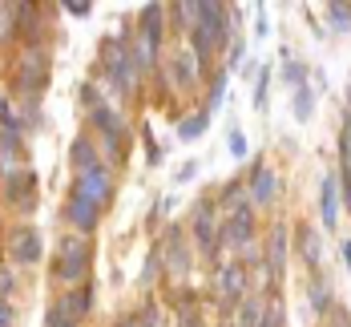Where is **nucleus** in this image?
Instances as JSON below:
<instances>
[{
	"label": "nucleus",
	"mask_w": 351,
	"mask_h": 327,
	"mask_svg": "<svg viewBox=\"0 0 351 327\" xmlns=\"http://www.w3.org/2000/svg\"><path fill=\"white\" fill-rule=\"evenodd\" d=\"M12 254H16L21 263H36V258H40V234H36V230H16V234H12Z\"/></svg>",
	"instance_id": "14"
},
{
	"label": "nucleus",
	"mask_w": 351,
	"mask_h": 327,
	"mask_svg": "<svg viewBox=\"0 0 351 327\" xmlns=\"http://www.w3.org/2000/svg\"><path fill=\"white\" fill-rule=\"evenodd\" d=\"M170 77L178 85H194L198 81V57H190V49H178L170 57Z\"/></svg>",
	"instance_id": "11"
},
{
	"label": "nucleus",
	"mask_w": 351,
	"mask_h": 327,
	"mask_svg": "<svg viewBox=\"0 0 351 327\" xmlns=\"http://www.w3.org/2000/svg\"><path fill=\"white\" fill-rule=\"evenodd\" d=\"M267 85H271V73H258V85H254V109H267Z\"/></svg>",
	"instance_id": "26"
},
{
	"label": "nucleus",
	"mask_w": 351,
	"mask_h": 327,
	"mask_svg": "<svg viewBox=\"0 0 351 327\" xmlns=\"http://www.w3.org/2000/svg\"><path fill=\"white\" fill-rule=\"evenodd\" d=\"M218 291H222V299H226V303L243 299V291H246V271L239 267V263H230V267H222V271H218Z\"/></svg>",
	"instance_id": "9"
},
{
	"label": "nucleus",
	"mask_w": 351,
	"mask_h": 327,
	"mask_svg": "<svg viewBox=\"0 0 351 327\" xmlns=\"http://www.w3.org/2000/svg\"><path fill=\"white\" fill-rule=\"evenodd\" d=\"M319 210H323V226L335 230V222H339V198H335V178L331 174L323 178V206Z\"/></svg>",
	"instance_id": "16"
},
{
	"label": "nucleus",
	"mask_w": 351,
	"mask_h": 327,
	"mask_svg": "<svg viewBox=\"0 0 351 327\" xmlns=\"http://www.w3.org/2000/svg\"><path fill=\"white\" fill-rule=\"evenodd\" d=\"M206 121H210L206 113H198V117H186V121L178 125V138H182V142H190V138H198V134L206 130Z\"/></svg>",
	"instance_id": "22"
},
{
	"label": "nucleus",
	"mask_w": 351,
	"mask_h": 327,
	"mask_svg": "<svg viewBox=\"0 0 351 327\" xmlns=\"http://www.w3.org/2000/svg\"><path fill=\"white\" fill-rule=\"evenodd\" d=\"M194 170H198V166H194V162H186V166L178 170V182H190V178H194Z\"/></svg>",
	"instance_id": "34"
},
{
	"label": "nucleus",
	"mask_w": 351,
	"mask_h": 327,
	"mask_svg": "<svg viewBox=\"0 0 351 327\" xmlns=\"http://www.w3.org/2000/svg\"><path fill=\"white\" fill-rule=\"evenodd\" d=\"M311 101H315V97H311V89H307V85H303V89H295V117H299V121H307V117H311Z\"/></svg>",
	"instance_id": "23"
},
{
	"label": "nucleus",
	"mask_w": 351,
	"mask_h": 327,
	"mask_svg": "<svg viewBox=\"0 0 351 327\" xmlns=\"http://www.w3.org/2000/svg\"><path fill=\"white\" fill-rule=\"evenodd\" d=\"M0 327H12V307L0 299Z\"/></svg>",
	"instance_id": "33"
},
{
	"label": "nucleus",
	"mask_w": 351,
	"mask_h": 327,
	"mask_svg": "<svg viewBox=\"0 0 351 327\" xmlns=\"http://www.w3.org/2000/svg\"><path fill=\"white\" fill-rule=\"evenodd\" d=\"M250 234H254V215H250V202H246V206H239V210L226 215V222H222V243L246 251V247H250Z\"/></svg>",
	"instance_id": "4"
},
{
	"label": "nucleus",
	"mask_w": 351,
	"mask_h": 327,
	"mask_svg": "<svg viewBox=\"0 0 351 327\" xmlns=\"http://www.w3.org/2000/svg\"><path fill=\"white\" fill-rule=\"evenodd\" d=\"M343 258H348V267H351V239L343 243Z\"/></svg>",
	"instance_id": "35"
},
{
	"label": "nucleus",
	"mask_w": 351,
	"mask_h": 327,
	"mask_svg": "<svg viewBox=\"0 0 351 327\" xmlns=\"http://www.w3.org/2000/svg\"><path fill=\"white\" fill-rule=\"evenodd\" d=\"M194 234H198V247H202V254H214L218 239H222V226H214V206H210V202H198V215H194Z\"/></svg>",
	"instance_id": "6"
},
{
	"label": "nucleus",
	"mask_w": 351,
	"mask_h": 327,
	"mask_svg": "<svg viewBox=\"0 0 351 327\" xmlns=\"http://www.w3.org/2000/svg\"><path fill=\"white\" fill-rule=\"evenodd\" d=\"M65 218H69L77 230H93V226H97V218H101V206H97V202H89V198H81V194H73L69 206H65Z\"/></svg>",
	"instance_id": "7"
},
{
	"label": "nucleus",
	"mask_w": 351,
	"mask_h": 327,
	"mask_svg": "<svg viewBox=\"0 0 351 327\" xmlns=\"http://www.w3.org/2000/svg\"><path fill=\"white\" fill-rule=\"evenodd\" d=\"M149 65H154V40L141 36L138 40V69H149Z\"/></svg>",
	"instance_id": "27"
},
{
	"label": "nucleus",
	"mask_w": 351,
	"mask_h": 327,
	"mask_svg": "<svg viewBox=\"0 0 351 327\" xmlns=\"http://www.w3.org/2000/svg\"><path fill=\"white\" fill-rule=\"evenodd\" d=\"M263 319H267V303L254 295V299H243V303H239V319H234V327H263Z\"/></svg>",
	"instance_id": "15"
},
{
	"label": "nucleus",
	"mask_w": 351,
	"mask_h": 327,
	"mask_svg": "<svg viewBox=\"0 0 351 327\" xmlns=\"http://www.w3.org/2000/svg\"><path fill=\"white\" fill-rule=\"evenodd\" d=\"M282 258H287V230H282V226H275V234H271V254H267L271 275H279V271H282Z\"/></svg>",
	"instance_id": "18"
},
{
	"label": "nucleus",
	"mask_w": 351,
	"mask_h": 327,
	"mask_svg": "<svg viewBox=\"0 0 351 327\" xmlns=\"http://www.w3.org/2000/svg\"><path fill=\"white\" fill-rule=\"evenodd\" d=\"M230 154H234V158H246V138L243 134H230Z\"/></svg>",
	"instance_id": "31"
},
{
	"label": "nucleus",
	"mask_w": 351,
	"mask_h": 327,
	"mask_svg": "<svg viewBox=\"0 0 351 327\" xmlns=\"http://www.w3.org/2000/svg\"><path fill=\"white\" fill-rule=\"evenodd\" d=\"M162 263H166V267H170L174 275H186V271H190V251H186V243H182V230H170Z\"/></svg>",
	"instance_id": "10"
},
{
	"label": "nucleus",
	"mask_w": 351,
	"mask_h": 327,
	"mask_svg": "<svg viewBox=\"0 0 351 327\" xmlns=\"http://www.w3.org/2000/svg\"><path fill=\"white\" fill-rule=\"evenodd\" d=\"M73 166H77V170L101 166V162H97V149H93V145L85 142V138H81V142H73Z\"/></svg>",
	"instance_id": "19"
},
{
	"label": "nucleus",
	"mask_w": 351,
	"mask_h": 327,
	"mask_svg": "<svg viewBox=\"0 0 351 327\" xmlns=\"http://www.w3.org/2000/svg\"><path fill=\"white\" fill-rule=\"evenodd\" d=\"M275 190H279V174H275V170H258V174L250 178V198H254V206H267V202L275 198Z\"/></svg>",
	"instance_id": "12"
},
{
	"label": "nucleus",
	"mask_w": 351,
	"mask_h": 327,
	"mask_svg": "<svg viewBox=\"0 0 351 327\" xmlns=\"http://www.w3.org/2000/svg\"><path fill=\"white\" fill-rule=\"evenodd\" d=\"M93 125L101 130V138H106L109 154H117V149H121V142H125V121L117 117V109H109V106H93Z\"/></svg>",
	"instance_id": "5"
},
{
	"label": "nucleus",
	"mask_w": 351,
	"mask_h": 327,
	"mask_svg": "<svg viewBox=\"0 0 351 327\" xmlns=\"http://www.w3.org/2000/svg\"><path fill=\"white\" fill-rule=\"evenodd\" d=\"M222 97H226V73H218V77H214V85H210V109L218 106Z\"/></svg>",
	"instance_id": "28"
},
{
	"label": "nucleus",
	"mask_w": 351,
	"mask_h": 327,
	"mask_svg": "<svg viewBox=\"0 0 351 327\" xmlns=\"http://www.w3.org/2000/svg\"><path fill=\"white\" fill-rule=\"evenodd\" d=\"M303 77H307V69H303L299 61H287V65H282V81H287L291 89H303Z\"/></svg>",
	"instance_id": "24"
},
{
	"label": "nucleus",
	"mask_w": 351,
	"mask_h": 327,
	"mask_svg": "<svg viewBox=\"0 0 351 327\" xmlns=\"http://www.w3.org/2000/svg\"><path fill=\"white\" fill-rule=\"evenodd\" d=\"M101 61H106V77H109V85H113V89L130 93V89L138 85V61H134L130 45H117V40H109L106 53H101Z\"/></svg>",
	"instance_id": "2"
},
{
	"label": "nucleus",
	"mask_w": 351,
	"mask_h": 327,
	"mask_svg": "<svg viewBox=\"0 0 351 327\" xmlns=\"http://www.w3.org/2000/svg\"><path fill=\"white\" fill-rule=\"evenodd\" d=\"M89 307H93V287H89V283H85V287L77 291V295H69V299H61V307H57V311H61V315H65V319H81V315H89Z\"/></svg>",
	"instance_id": "13"
},
{
	"label": "nucleus",
	"mask_w": 351,
	"mask_h": 327,
	"mask_svg": "<svg viewBox=\"0 0 351 327\" xmlns=\"http://www.w3.org/2000/svg\"><path fill=\"white\" fill-rule=\"evenodd\" d=\"M12 16H16V12H12L8 4H0V40H8V33H12Z\"/></svg>",
	"instance_id": "29"
},
{
	"label": "nucleus",
	"mask_w": 351,
	"mask_h": 327,
	"mask_svg": "<svg viewBox=\"0 0 351 327\" xmlns=\"http://www.w3.org/2000/svg\"><path fill=\"white\" fill-rule=\"evenodd\" d=\"M327 12H331V25L335 29H351V4H331Z\"/></svg>",
	"instance_id": "25"
},
{
	"label": "nucleus",
	"mask_w": 351,
	"mask_h": 327,
	"mask_svg": "<svg viewBox=\"0 0 351 327\" xmlns=\"http://www.w3.org/2000/svg\"><path fill=\"white\" fill-rule=\"evenodd\" d=\"M25 190H33V174L29 170H8V198H21Z\"/></svg>",
	"instance_id": "20"
},
{
	"label": "nucleus",
	"mask_w": 351,
	"mask_h": 327,
	"mask_svg": "<svg viewBox=\"0 0 351 327\" xmlns=\"http://www.w3.org/2000/svg\"><path fill=\"white\" fill-rule=\"evenodd\" d=\"M93 263V251L81 234H65L57 247V283H81Z\"/></svg>",
	"instance_id": "1"
},
{
	"label": "nucleus",
	"mask_w": 351,
	"mask_h": 327,
	"mask_svg": "<svg viewBox=\"0 0 351 327\" xmlns=\"http://www.w3.org/2000/svg\"><path fill=\"white\" fill-rule=\"evenodd\" d=\"M73 194H81V198H89V202H97V206H106L109 198H113V178H109L106 166H89V170H81L77 174V186H73Z\"/></svg>",
	"instance_id": "3"
},
{
	"label": "nucleus",
	"mask_w": 351,
	"mask_h": 327,
	"mask_svg": "<svg viewBox=\"0 0 351 327\" xmlns=\"http://www.w3.org/2000/svg\"><path fill=\"white\" fill-rule=\"evenodd\" d=\"M45 77H49V57H45V49H29V57H25V77H21V89H45Z\"/></svg>",
	"instance_id": "8"
},
{
	"label": "nucleus",
	"mask_w": 351,
	"mask_h": 327,
	"mask_svg": "<svg viewBox=\"0 0 351 327\" xmlns=\"http://www.w3.org/2000/svg\"><path fill=\"white\" fill-rule=\"evenodd\" d=\"M65 8H69L73 16H85V12H89V4H85V0H69Z\"/></svg>",
	"instance_id": "32"
},
{
	"label": "nucleus",
	"mask_w": 351,
	"mask_h": 327,
	"mask_svg": "<svg viewBox=\"0 0 351 327\" xmlns=\"http://www.w3.org/2000/svg\"><path fill=\"white\" fill-rule=\"evenodd\" d=\"M162 12H166L162 4H145V8H141V36L154 40V45H158V36H162Z\"/></svg>",
	"instance_id": "17"
},
{
	"label": "nucleus",
	"mask_w": 351,
	"mask_h": 327,
	"mask_svg": "<svg viewBox=\"0 0 351 327\" xmlns=\"http://www.w3.org/2000/svg\"><path fill=\"white\" fill-rule=\"evenodd\" d=\"M299 247H303V254H307V263H311V267L323 258V247H319V239H315V230H311V226H303V239H299Z\"/></svg>",
	"instance_id": "21"
},
{
	"label": "nucleus",
	"mask_w": 351,
	"mask_h": 327,
	"mask_svg": "<svg viewBox=\"0 0 351 327\" xmlns=\"http://www.w3.org/2000/svg\"><path fill=\"white\" fill-rule=\"evenodd\" d=\"M311 299H315V307L323 311V307H327V299H331V291H327V283H315V287H311Z\"/></svg>",
	"instance_id": "30"
}]
</instances>
